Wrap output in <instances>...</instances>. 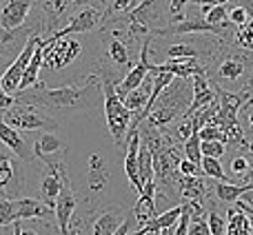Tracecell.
Segmentation results:
<instances>
[{
  "mask_svg": "<svg viewBox=\"0 0 253 235\" xmlns=\"http://www.w3.org/2000/svg\"><path fill=\"white\" fill-rule=\"evenodd\" d=\"M251 82H253V80H251Z\"/></svg>",
  "mask_w": 253,
  "mask_h": 235,
  "instance_id": "54",
  "label": "cell"
},
{
  "mask_svg": "<svg viewBox=\"0 0 253 235\" xmlns=\"http://www.w3.org/2000/svg\"><path fill=\"white\" fill-rule=\"evenodd\" d=\"M74 7H84V4H91V7H100V9H105V4H107V0H74Z\"/></svg>",
  "mask_w": 253,
  "mask_h": 235,
  "instance_id": "42",
  "label": "cell"
},
{
  "mask_svg": "<svg viewBox=\"0 0 253 235\" xmlns=\"http://www.w3.org/2000/svg\"><path fill=\"white\" fill-rule=\"evenodd\" d=\"M175 187H178L180 196H182V202H205L207 200V182L200 175L178 173Z\"/></svg>",
  "mask_w": 253,
  "mask_h": 235,
  "instance_id": "21",
  "label": "cell"
},
{
  "mask_svg": "<svg viewBox=\"0 0 253 235\" xmlns=\"http://www.w3.org/2000/svg\"><path fill=\"white\" fill-rule=\"evenodd\" d=\"M193 100V84L187 78H175L165 91L158 96V100L153 102L151 114L144 122L149 126L156 129H165L167 124L175 122L178 118H182L189 111Z\"/></svg>",
  "mask_w": 253,
  "mask_h": 235,
  "instance_id": "3",
  "label": "cell"
},
{
  "mask_svg": "<svg viewBox=\"0 0 253 235\" xmlns=\"http://www.w3.org/2000/svg\"><path fill=\"white\" fill-rule=\"evenodd\" d=\"M187 4H189V0H169V16H171V20L173 22H180V20H184V9H187Z\"/></svg>",
  "mask_w": 253,
  "mask_h": 235,
  "instance_id": "38",
  "label": "cell"
},
{
  "mask_svg": "<svg viewBox=\"0 0 253 235\" xmlns=\"http://www.w3.org/2000/svg\"><path fill=\"white\" fill-rule=\"evenodd\" d=\"M231 0H215V4H229Z\"/></svg>",
  "mask_w": 253,
  "mask_h": 235,
  "instance_id": "50",
  "label": "cell"
},
{
  "mask_svg": "<svg viewBox=\"0 0 253 235\" xmlns=\"http://www.w3.org/2000/svg\"><path fill=\"white\" fill-rule=\"evenodd\" d=\"M227 222H229V233L233 235H253V224L249 215L238 206H229L227 211Z\"/></svg>",
  "mask_w": 253,
  "mask_h": 235,
  "instance_id": "25",
  "label": "cell"
},
{
  "mask_svg": "<svg viewBox=\"0 0 253 235\" xmlns=\"http://www.w3.org/2000/svg\"><path fill=\"white\" fill-rule=\"evenodd\" d=\"M242 109L247 111V124H249V129L253 131V105H249V102H245V107Z\"/></svg>",
  "mask_w": 253,
  "mask_h": 235,
  "instance_id": "43",
  "label": "cell"
},
{
  "mask_svg": "<svg viewBox=\"0 0 253 235\" xmlns=\"http://www.w3.org/2000/svg\"><path fill=\"white\" fill-rule=\"evenodd\" d=\"M249 18H251V13L247 11V7H242V4H231V7H229V20L236 27L245 25Z\"/></svg>",
  "mask_w": 253,
  "mask_h": 235,
  "instance_id": "36",
  "label": "cell"
},
{
  "mask_svg": "<svg viewBox=\"0 0 253 235\" xmlns=\"http://www.w3.org/2000/svg\"><path fill=\"white\" fill-rule=\"evenodd\" d=\"M245 93L249 96V100H247V102H249V105H253V91H245Z\"/></svg>",
  "mask_w": 253,
  "mask_h": 235,
  "instance_id": "49",
  "label": "cell"
},
{
  "mask_svg": "<svg viewBox=\"0 0 253 235\" xmlns=\"http://www.w3.org/2000/svg\"><path fill=\"white\" fill-rule=\"evenodd\" d=\"M102 89H105V120L109 126L111 135H114L118 149H125L126 144V135H129L131 122H133V114L126 109V105L123 102V98L118 96L114 80L102 78Z\"/></svg>",
  "mask_w": 253,
  "mask_h": 235,
  "instance_id": "5",
  "label": "cell"
},
{
  "mask_svg": "<svg viewBox=\"0 0 253 235\" xmlns=\"http://www.w3.org/2000/svg\"><path fill=\"white\" fill-rule=\"evenodd\" d=\"M242 149H247V151H251V153H253V142H247Z\"/></svg>",
  "mask_w": 253,
  "mask_h": 235,
  "instance_id": "48",
  "label": "cell"
},
{
  "mask_svg": "<svg viewBox=\"0 0 253 235\" xmlns=\"http://www.w3.org/2000/svg\"><path fill=\"white\" fill-rule=\"evenodd\" d=\"M144 235H160V231H149V233H144Z\"/></svg>",
  "mask_w": 253,
  "mask_h": 235,
  "instance_id": "51",
  "label": "cell"
},
{
  "mask_svg": "<svg viewBox=\"0 0 253 235\" xmlns=\"http://www.w3.org/2000/svg\"><path fill=\"white\" fill-rule=\"evenodd\" d=\"M140 144H142L140 126H131L129 135H126V144H125V173H126V178H129L131 187L138 193H142L144 184H142V178H140V162H138Z\"/></svg>",
  "mask_w": 253,
  "mask_h": 235,
  "instance_id": "11",
  "label": "cell"
},
{
  "mask_svg": "<svg viewBox=\"0 0 253 235\" xmlns=\"http://www.w3.org/2000/svg\"><path fill=\"white\" fill-rule=\"evenodd\" d=\"M200 169H202V175H207V178H213V180H218V182H229V175L224 173L220 157L205 156V157H202Z\"/></svg>",
  "mask_w": 253,
  "mask_h": 235,
  "instance_id": "28",
  "label": "cell"
},
{
  "mask_svg": "<svg viewBox=\"0 0 253 235\" xmlns=\"http://www.w3.org/2000/svg\"><path fill=\"white\" fill-rule=\"evenodd\" d=\"M69 235H83V224H80V220H74V222H71Z\"/></svg>",
  "mask_w": 253,
  "mask_h": 235,
  "instance_id": "44",
  "label": "cell"
},
{
  "mask_svg": "<svg viewBox=\"0 0 253 235\" xmlns=\"http://www.w3.org/2000/svg\"><path fill=\"white\" fill-rule=\"evenodd\" d=\"M133 2H135V7H138V4H140V0H133Z\"/></svg>",
  "mask_w": 253,
  "mask_h": 235,
  "instance_id": "52",
  "label": "cell"
},
{
  "mask_svg": "<svg viewBox=\"0 0 253 235\" xmlns=\"http://www.w3.org/2000/svg\"><path fill=\"white\" fill-rule=\"evenodd\" d=\"M71 2H74V0H42V9H44V13H47V18H49L47 29L51 31V34H56V25L60 22L62 13L71 7Z\"/></svg>",
  "mask_w": 253,
  "mask_h": 235,
  "instance_id": "26",
  "label": "cell"
},
{
  "mask_svg": "<svg viewBox=\"0 0 253 235\" xmlns=\"http://www.w3.org/2000/svg\"><path fill=\"white\" fill-rule=\"evenodd\" d=\"M180 173L182 175H200L202 173V169L196 164V162H191V160H187V157H182V162H180Z\"/></svg>",
  "mask_w": 253,
  "mask_h": 235,
  "instance_id": "40",
  "label": "cell"
},
{
  "mask_svg": "<svg viewBox=\"0 0 253 235\" xmlns=\"http://www.w3.org/2000/svg\"><path fill=\"white\" fill-rule=\"evenodd\" d=\"M20 235H38L34 229H20Z\"/></svg>",
  "mask_w": 253,
  "mask_h": 235,
  "instance_id": "47",
  "label": "cell"
},
{
  "mask_svg": "<svg viewBox=\"0 0 253 235\" xmlns=\"http://www.w3.org/2000/svg\"><path fill=\"white\" fill-rule=\"evenodd\" d=\"M38 42H40V36L38 34H34L31 38H27L25 40V47L20 49V53L16 56V60H13L11 65L4 69V74H2V87H4V91L11 93V96H13V91H18V89H20L22 76H25V71H27V67H29L31 58H34Z\"/></svg>",
  "mask_w": 253,
  "mask_h": 235,
  "instance_id": "9",
  "label": "cell"
},
{
  "mask_svg": "<svg viewBox=\"0 0 253 235\" xmlns=\"http://www.w3.org/2000/svg\"><path fill=\"white\" fill-rule=\"evenodd\" d=\"M36 0H9L2 9H0V25L4 29H20L25 25L29 11L34 9Z\"/></svg>",
  "mask_w": 253,
  "mask_h": 235,
  "instance_id": "16",
  "label": "cell"
},
{
  "mask_svg": "<svg viewBox=\"0 0 253 235\" xmlns=\"http://www.w3.org/2000/svg\"><path fill=\"white\" fill-rule=\"evenodd\" d=\"M109 166H107L105 157L100 153H91L89 156V164H87V187L91 193H100L102 189L109 184Z\"/></svg>",
  "mask_w": 253,
  "mask_h": 235,
  "instance_id": "18",
  "label": "cell"
},
{
  "mask_svg": "<svg viewBox=\"0 0 253 235\" xmlns=\"http://www.w3.org/2000/svg\"><path fill=\"white\" fill-rule=\"evenodd\" d=\"M162 20V9H160V0H140V4L133 11L126 13V25L125 29H118L120 36L126 40L131 49L138 47L140 40L153 36L160 27Z\"/></svg>",
  "mask_w": 253,
  "mask_h": 235,
  "instance_id": "4",
  "label": "cell"
},
{
  "mask_svg": "<svg viewBox=\"0 0 253 235\" xmlns=\"http://www.w3.org/2000/svg\"><path fill=\"white\" fill-rule=\"evenodd\" d=\"M158 71H171L175 78L191 80L198 74H207V65H202L198 58H178V60H167L162 65H153L151 74H158Z\"/></svg>",
  "mask_w": 253,
  "mask_h": 235,
  "instance_id": "17",
  "label": "cell"
},
{
  "mask_svg": "<svg viewBox=\"0 0 253 235\" xmlns=\"http://www.w3.org/2000/svg\"><path fill=\"white\" fill-rule=\"evenodd\" d=\"M233 44L247 51H253V18L245 22V25L236 27V34H233Z\"/></svg>",
  "mask_w": 253,
  "mask_h": 235,
  "instance_id": "30",
  "label": "cell"
},
{
  "mask_svg": "<svg viewBox=\"0 0 253 235\" xmlns=\"http://www.w3.org/2000/svg\"><path fill=\"white\" fill-rule=\"evenodd\" d=\"M135 9V2L133 0H111L109 9L105 11V20H111L114 16H126L129 11Z\"/></svg>",
  "mask_w": 253,
  "mask_h": 235,
  "instance_id": "35",
  "label": "cell"
},
{
  "mask_svg": "<svg viewBox=\"0 0 253 235\" xmlns=\"http://www.w3.org/2000/svg\"><path fill=\"white\" fill-rule=\"evenodd\" d=\"M38 91L18 93L20 100L34 102L47 109L49 114L69 116L80 111H93L98 107H105V89H102V76L91 74L83 84H65L58 89H47L44 84H36Z\"/></svg>",
  "mask_w": 253,
  "mask_h": 235,
  "instance_id": "1",
  "label": "cell"
},
{
  "mask_svg": "<svg viewBox=\"0 0 253 235\" xmlns=\"http://www.w3.org/2000/svg\"><path fill=\"white\" fill-rule=\"evenodd\" d=\"M151 91H153V78H149V76H147V80H144L138 89L129 91L123 98V102L126 105V109L133 114V118L135 116H142L144 111H147L149 100H151Z\"/></svg>",
  "mask_w": 253,
  "mask_h": 235,
  "instance_id": "22",
  "label": "cell"
},
{
  "mask_svg": "<svg viewBox=\"0 0 253 235\" xmlns=\"http://www.w3.org/2000/svg\"><path fill=\"white\" fill-rule=\"evenodd\" d=\"M34 156L42 164H53V162L65 160L67 144L56 131H42L34 144Z\"/></svg>",
  "mask_w": 253,
  "mask_h": 235,
  "instance_id": "12",
  "label": "cell"
},
{
  "mask_svg": "<svg viewBox=\"0 0 253 235\" xmlns=\"http://www.w3.org/2000/svg\"><path fill=\"white\" fill-rule=\"evenodd\" d=\"M156 180H149L144 184L142 193H138V202L133 206V218L138 220L140 227H144L147 222H151L153 218L158 215V204H156Z\"/></svg>",
  "mask_w": 253,
  "mask_h": 235,
  "instance_id": "14",
  "label": "cell"
},
{
  "mask_svg": "<svg viewBox=\"0 0 253 235\" xmlns=\"http://www.w3.org/2000/svg\"><path fill=\"white\" fill-rule=\"evenodd\" d=\"M18 220H40V222H47L51 220V215L56 218V211L49 204H44L42 200H36V197H18Z\"/></svg>",
  "mask_w": 253,
  "mask_h": 235,
  "instance_id": "20",
  "label": "cell"
},
{
  "mask_svg": "<svg viewBox=\"0 0 253 235\" xmlns=\"http://www.w3.org/2000/svg\"><path fill=\"white\" fill-rule=\"evenodd\" d=\"M126 220V213L120 206H105L91 220V235H111Z\"/></svg>",
  "mask_w": 253,
  "mask_h": 235,
  "instance_id": "15",
  "label": "cell"
},
{
  "mask_svg": "<svg viewBox=\"0 0 253 235\" xmlns=\"http://www.w3.org/2000/svg\"><path fill=\"white\" fill-rule=\"evenodd\" d=\"M182 153H184V157H187V160L196 162L198 166L202 164L205 153H202V138H200V133H198V131L187 140V142H182Z\"/></svg>",
  "mask_w": 253,
  "mask_h": 235,
  "instance_id": "29",
  "label": "cell"
},
{
  "mask_svg": "<svg viewBox=\"0 0 253 235\" xmlns=\"http://www.w3.org/2000/svg\"><path fill=\"white\" fill-rule=\"evenodd\" d=\"M218 202V200H215ZM215 202H209V209H207V222H209V229H211V235H227L229 231V222L222 213L218 211Z\"/></svg>",
  "mask_w": 253,
  "mask_h": 235,
  "instance_id": "27",
  "label": "cell"
},
{
  "mask_svg": "<svg viewBox=\"0 0 253 235\" xmlns=\"http://www.w3.org/2000/svg\"><path fill=\"white\" fill-rule=\"evenodd\" d=\"M251 178H253V166H251Z\"/></svg>",
  "mask_w": 253,
  "mask_h": 235,
  "instance_id": "53",
  "label": "cell"
},
{
  "mask_svg": "<svg viewBox=\"0 0 253 235\" xmlns=\"http://www.w3.org/2000/svg\"><path fill=\"white\" fill-rule=\"evenodd\" d=\"M22 157H18L11 149L0 151V196L18 197L25 189V171Z\"/></svg>",
  "mask_w": 253,
  "mask_h": 235,
  "instance_id": "7",
  "label": "cell"
},
{
  "mask_svg": "<svg viewBox=\"0 0 253 235\" xmlns=\"http://www.w3.org/2000/svg\"><path fill=\"white\" fill-rule=\"evenodd\" d=\"M20 229H22L20 220H18V222H13V235H20Z\"/></svg>",
  "mask_w": 253,
  "mask_h": 235,
  "instance_id": "46",
  "label": "cell"
},
{
  "mask_svg": "<svg viewBox=\"0 0 253 235\" xmlns=\"http://www.w3.org/2000/svg\"><path fill=\"white\" fill-rule=\"evenodd\" d=\"M202 153L211 156V157H222L224 153H227V142H218V140H213V142H202Z\"/></svg>",
  "mask_w": 253,
  "mask_h": 235,
  "instance_id": "37",
  "label": "cell"
},
{
  "mask_svg": "<svg viewBox=\"0 0 253 235\" xmlns=\"http://www.w3.org/2000/svg\"><path fill=\"white\" fill-rule=\"evenodd\" d=\"M253 189V182L247 184H236V182H215L213 187V196L220 204H236L242 197V193Z\"/></svg>",
  "mask_w": 253,
  "mask_h": 235,
  "instance_id": "24",
  "label": "cell"
},
{
  "mask_svg": "<svg viewBox=\"0 0 253 235\" xmlns=\"http://www.w3.org/2000/svg\"><path fill=\"white\" fill-rule=\"evenodd\" d=\"M102 22H105V9L84 4V7H80L78 11L71 16L69 25H65L62 29H58L56 34H51V36L65 38V36H71V34H89V31L98 29Z\"/></svg>",
  "mask_w": 253,
  "mask_h": 235,
  "instance_id": "10",
  "label": "cell"
},
{
  "mask_svg": "<svg viewBox=\"0 0 253 235\" xmlns=\"http://www.w3.org/2000/svg\"><path fill=\"white\" fill-rule=\"evenodd\" d=\"M13 222H18V204L16 200L2 197L0 200V227H9Z\"/></svg>",
  "mask_w": 253,
  "mask_h": 235,
  "instance_id": "32",
  "label": "cell"
},
{
  "mask_svg": "<svg viewBox=\"0 0 253 235\" xmlns=\"http://www.w3.org/2000/svg\"><path fill=\"white\" fill-rule=\"evenodd\" d=\"M207 76L215 87H227V91L238 89V93H240L251 82L249 78L253 76V51L227 42L220 56L213 60V65L207 69Z\"/></svg>",
  "mask_w": 253,
  "mask_h": 235,
  "instance_id": "2",
  "label": "cell"
},
{
  "mask_svg": "<svg viewBox=\"0 0 253 235\" xmlns=\"http://www.w3.org/2000/svg\"><path fill=\"white\" fill-rule=\"evenodd\" d=\"M189 4H193V7H213L215 0H189Z\"/></svg>",
  "mask_w": 253,
  "mask_h": 235,
  "instance_id": "45",
  "label": "cell"
},
{
  "mask_svg": "<svg viewBox=\"0 0 253 235\" xmlns=\"http://www.w3.org/2000/svg\"><path fill=\"white\" fill-rule=\"evenodd\" d=\"M107 60L116 67V69H125L131 65V47L126 44V40L120 36L118 29H111V38L107 40Z\"/></svg>",
  "mask_w": 253,
  "mask_h": 235,
  "instance_id": "19",
  "label": "cell"
},
{
  "mask_svg": "<svg viewBox=\"0 0 253 235\" xmlns=\"http://www.w3.org/2000/svg\"><path fill=\"white\" fill-rule=\"evenodd\" d=\"M22 36H34L29 29H22V31H18V29H4L2 25H0V53L2 56H7L9 53V49L13 47V44L18 42V38H22Z\"/></svg>",
  "mask_w": 253,
  "mask_h": 235,
  "instance_id": "31",
  "label": "cell"
},
{
  "mask_svg": "<svg viewBox=\"0 0 253 235\" xmlns=\"http://www.w3.org/2000/svg\"><path fill=\"white\" fill-rule=\"evenodd\" d=\"M83 53V44L76 38H47V44H44V67H49L51 71H60L65 69L67 65L76 60V58Z\"/></svg>",
  "mask_w": 253,
  "mask_h": 235,
  "instance_id": "8",
  "label": "cell"
},
{
  "mask_svg": "<svg viewBox=\"0 0 253 235\" xmlns=\"http://www.w3.org/2000/svg\"><path fill=\"white\" fill-rule=\"evenodd\" d=\"M200 138H202V142H213V140H218V142H227L229 144V135H227V131L224 129H220L218 124H207V126H202L200 131Z\"/></svg>",
  "mask_w": 253,
  "mask_h": 235,
  "instance_id": "34",
  "label": "cell"
},
{
  "mask_svg": "<svg viewBox=\"0 0 253 235\" xmlns=\"http://www.w3.org/2000/svg\"><path fill=\"white\" fill-rule=\"evenodd\" d=\"M2 118L7 124H11L18 131H53L56 129V118L49 111H42L40 105L27 102L16 98L9 109L2 111Z\"/></svg>",
  "mask_w": 253,
  "mask_h": 235,
  "instance_id": "6",
  "label": "cell"
},
{
  "mask_svg": "<svg viewBox=\"0 0 253 235\" xmlns=\"http://www.w3.org/2000/svg\"><path fill=\"white\" fill-rule=\"evenodd\" d=\"M133 220H135V218H133V215H129V218H126V220H125V222H123V224H120V227H118V229H116V231H114V233H111V235H129V233H131V222H133Z\"/></svg>",
  "mask_w": 253,
  "mask_h": 235,
  "instance_id": "41",
  "label": "cell"
},
{
  "mask_svg": "<svg viewBox=\"0 0 253 235\" xmlns=\"http://www.w3.org/2000/svg\"><path fill=\"white\" fill-rule=\"evenodd\" d=\"M251 162H249V157L245 156V153H238V156H233V160H231V173H233V178L236 180H247V178H251Z\"/></svg>",
  "mask_w": 253,
  "mask_h": 235,
  "instance_id": "33",
  "label": "cell"
},
{
  "mask_svg": "<svg viewBox=\"0 0 253 235\" xmlns=\"http://www.w3.org/2000/svg\"><path fill=\"white\" fill-rule=\"evenodd\" d=\"M189 235H211V229H209L207 218L191 222V227H189Z\"/></svg>",
  "mask_w": 253,
  "mask_h": 235,
  "instance_id": "39",
  "label": "cell"
},
{
  "mask_svg": "<svg viewBox=\"0 0 253 235\" xmlns=\"http://www.w3.org/2000/svg\"><path fill=\"white\" fill-rule=\"evenodd\" d=\"M44 44H47V38H40L34 58H31V62H29V67H27L25 76H22V82H20L18 93L29 91V89H34L36 84H38V74H40V69L44 67Z\"/></svg>",
  "mask_w": 253,
  "mask_h": 235,
  "instance_id": "23",
  "label": "cell"
},
{
  "mask_svg": "<svg viewBox=\"0 0 253 235\" xmlns=\"http://www.w3.org/2000/svg\"><path fill=\"white\" fill-rule=\"evenodd\" d=\"M0 144L7 149H11L18 157H22L25 162H36L34 149L25 142V138L20 135V131L13 129L11 124H7L2 118V111H0Z\"/></svg>",
  "mask_w": 253,
  "mask_h": 235,
  "instance_id": "13",
  "label": "cell"
}]
</instances>
